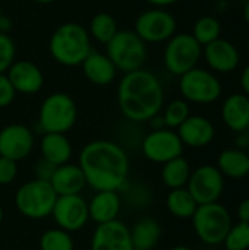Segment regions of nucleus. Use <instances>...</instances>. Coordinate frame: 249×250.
Wrapping results in <instances>:
<instances>
[{"label": "nucleus", "mask_w": 249, "mask_h": 250, "mask_svg": "<svg viewBox=\"0 0 249 250\" xmlns=\"http://www.w3.org/2000/svg\"><path fill=\"white\" fill-rule=\"evenodd\" d=\"M87 186L92 190H116L129 182L131 163L128 152L114 141L95 139L82 146L78 155Z\"/></svg>", "instance_id": "f257e3e1"}, {"label": "nucleus", "mask_w": 249, "mask_h": 250, "mask_svg": "<svg viewBox=\"0 0 249 250\" xmlns=\"http://www.w3.org/2000/svg\"><path fill=\"white\" fill-rule=\"evenodd\" d=\"M117 105L125 119L145 123L161 113L164 91L157 75L147 69L123 73L117 85Z\"/></svg>", "instance_id": "f03ea898"}, {"label": "nucleus", "mask_w": 249, "mask_h": 250, "mask_svg": "<svg viewBox=\"0 0 249 250\" xmlns=\"http://www.w3.org/2000/svg\"><path fill=\"white\" fill-rule=\"evenodd\" d=\"M92 50V40L88 29L78 22H65L59 25L48 40V53L51 59L66 67L81 66Z\"/></svg>", "instance_id": "7ed1b4c3"}, {"label": "nucleus", "mask_w": 249, "mask_h": 250, "mask_svg": "<svg viewBox=\"0 0 249 250\" xmlns=\"http://www.w3.org/2000/svg\"><path fill=\"white\" fill-rule=\"evenodd\" d=\"M78 120V105L66 92L47 95L38 110L37 126L43 133H68Z\"/></svg>", "instance_id": "20e7f679"}, {"label": "nucleus", "mask_w": 249, "mask_h": 250, "mask_svg": "<svg viewBox=\"0 0 249 250\" xmlns=\"http://www.w3.org/2000/svg\"><path fill=\"white\" fill-rule=\"evenodd\" d=\"M57 193L50 182L32 179L21 185L15 193L18 212L28 220H44L51 215Z\"/></svg>", "instance_id": "39448f33"}, {"label": "nucleus", "mask_w": 249, "mask_h": 250, "mask_svg": "<svg viewBox=\"0 0 249 250\" xmlns=\"http://www.w3.org/2000/svg\"><path fill=\"white\" fill-rule=\"evenodd\" d=\"M191 220L197 237L207 246L223 245V240L232 227L229 209L219 202L198 205Z\"/></svg>", "instance_id": "423d86ee"}, {"label": "nucleus", "mask_w": 249, "mask_h": 250, "mask_svg": "<svg viewBox=\"0 0 249 250\" xmlns=\"http://www.w3.org/2000/svg\"><path fill=\"white\" fill-rule=\"evenodd\" d=\"M106 54L122 73L142 69L148 50L147 44L135 34L134 29H119L117 34L106 44Z\"/></svg>", "instance_id": "0eeeda50"}, {"label": "nucleus", "mask_w": 249, "mask_h": 250, "mask_svg": "<svg viewBox=\"0 0 249 250\" xmlns=\"http://www.w3.org/2000/svg\"><path fill=\"white\" fill-rule=\"evenodd\" d=\"M203 57V45L188 32L175 34L166 41L163 51V63L170 75L182 76L188 70L197 67Z\"/></svg>", "instance_id": "6e6552de"}, {"label": "nucleus", "mask_w": 249, "mask_h": 250, "mask_svg": "<svg viewBox=\"0 0 249 250\" xmlns=\"http://www.w3.org/2000/svg\"><path fill=\"white\" fill-rule=\"evenodd\" d=\"M179 92L188 103L213 104L222 97L223 86L214 72L197 66L179 76Z\"/></svg>", "instance_id": "1a4fd4ad"}, {"label": "nucleus", "mask_w": 249, "mask_h": 250, "mask_svg": "<svg viewBox=\"0 0 249 250\" xmlns=\"http://www.w3.org/2000/svg\"><path fill=\"white\" fill-rule=\"evenodd\" d=\"M178 21L166 7H150L141 12L134 23L135 34L145 44L166 42L176 34Z\"/></svg>", "instance_id": "9d476101"}, {"label": "nucleus", "mask_w": 249, "mask_h": 250, "mask_svg": "<svg viewBox=\"0 0 249 250\" xmlns=\"http://www.w3.org/2000/svg\"><path fill=\"white\" fill-rule=\"evenodd\" d=\"M141 151L148 161L154 164H164L183 155V144L176 130L164 127L150 130L141 142Z\"/></svg>", "instance_id": "9b49d317"}, {"label": "nucleus", "mask_w": 249, "mask_h": 250, "mask_svg": "<svg viewBox=\"0 0 249 250\" xmlns=\"http://www.w3.org/2000/svg\"><path fill=\"white\" fill-rule=\"evenodd\" d=\"M186 189L198 205L219 202L225 190V176L217 166L204 164L192 170Z\"/></svg>", "instance_id": "f8f14e48"}, {"label": "nucleus", "mask_w": 249, "mask_h": 250, "mask_svg": "<svg viewBox=\"0 0 249 250\" xmlns=\"http://www.w3.org/2000/svg\"><path fill=\"white\" fill-rule=\"evenodd\" d=\"M50 217H53L56 226L65 231H81L90 221L88 201H85L82 195L57 196Z\"/></svg>", "instance_id": "ddd939ff"}, {"label": "nucleus", "mask_w": 249, "mask_h": 250, "mask_svg": "<svg viewBox=\"0 0 249 250\" xmlns=\"http://www.w3.org/2000/svg\"><path fill=\"white\" fill-rule=\"evenodd\" d=\"M35 146V135L22 123H10L0 129V157L16 163L31 155Z\"/></svg>", "instance_id": "4468645a"}, {"label": "nucleus", "mask_w": 249, "mask_h": 250, "mask_svg": "<svg viewBox=\"0 0 249 250\" xmlns=\"http://www.w3.org/2000/svg\"><path fill=\"white\" fill-rule=\"evenodd\" d=\"M90 250H134L129 227L120 220L97 224Z\"/></svg>", "instance_id": "2eb2a0df"}, {"label": "nucleus", "mask_w": 249, "mask_h": 250, "mask_svg": "<svg viewBox=\"0 0 249 250\" xmlns=\"http://www.w3.org/2000/svg\"><path fill=\"white\" fill-rule=\"evenodd\" d=\"M203 57L214 73H230L238 69L241 62L236 45L222 37L203 47Z\"/></svg>", "instance_id": "dca6fc26"}, {"label": "nucleus", "mask_w": 249, "mask_h": 250, "mask_svg": "<svg viewBox=\"0 0 249 250\" xmlns=\"http://www.w3.org/2000/svg\"><path fill=\"white\" fill-rule=\"evenodd\" d=\"M6 76L9 78L16 94L34 95L44 86L43 70L29 60H15L7 69Z\"/></svg>", "instance_id": "f3484780"}, {"label": "nucleus", "mask_w": 249, "mask_h": 250, "mask_svg": "<svg viewBox=\"0 0 249 250\" xmlns=\"http://www.w3.org/2000/svg\"><path fill=\"white\" fill-rule=\"evenodd\" d=\"M176 132L183 146L189 148H204L210 145L216 136V127L211 120L200 114H191Z\"/></svg>", "instance_id": "a211bd4d"}, {"label": "nucleus", "mask_w": 249, "mask_h": 250, "mask_svg": "<svg viewBox=\"0 0 249 250\" xmlns=\"http://www.w3.org/2000/svg\"><path fill=\"white\" fill-rule=\"evenodd\" d=\"M81 67L87 81L95 86H107L113 83L119 72L110 57L106 53L97 50H91V53L82 62Z\"/></svg>", "instance_id": "6ab92c4d"}, {"label": "nucleus", "mask_w": 249, "mask_h": 250, "mask_svg": "<svg viewBox=\"0 0 249 250\" xmlns=\"http://www.w3.org/2000/svg\"><path fill=\"white\" fill-rule=\"evenodd\" d=\"M122 209V196L116 190H98L88 201L90 221L95 224H104L119 220Z\"/></svg>", "instance_id": "aec40b11"}, {"label": "nucleus", "mask_w": 249, "mask_h": 250, "mask_svg": "<svg viewBox=\"0 0 249 250\" xmlns=\"http://www.w3.org/2000/svg\"><path fill=\"white\" fill-rule=\"evenodd\" d=\"M50 185L57 196L81 195L87 188V180L78 163H66L56 167L54 174L50 179Z\"/></svg>", "instance_id": "412c9836"}, {"label": "nucleus", "mask_w": 249, "mask_h": 250, "mask_svg": "<svg viewBox=\"0 0 249 250\" xmlns=\"http://www.w3.org/2000/svg\"><path fill=\"white\" fill-rule=\"evenodd\" d=\"M222 120L235 133L249 127V97L247 94H230L222 104Z\"/></svg>", "instance_id": "4be33fe9"}, {"label": "nucleus", "mask_w": 249, "mask_h": 250, "mask_svg": "<svg viewBox=\"0 0 249 250\" xmlns=\"http://www.w3.org/2000/svg\"><path fill=\"white\" fill-rule=\"evenodd\" d=\"M41 157L54 166L70 163L73 146L66 133H43L40 139Z\"/></svg>", "instance_id": "5701e85b"}, {"label": "nucleus", "mask_w": 249, "mask_h": 250, "mask_svg": "<svg viewBox=\"0 0 249 250\" xmlns=\"http://www.w3.org/2000/svg\"><path fill=\"white\" fill-rule=\"evenodd\" d=\"M129 233L134 250H153L161 239V226L157 220L144 217L129 229Z\"/></svg>", "instance_id": "b1692460"}, {"label": "nucleus", "mask_w": 249, "mask_h": 250, "mask_svg": "<svg viewBox=\"0 0 249 250\" xmlns=\"http://www.w3.org/2000/svg\"><path fill=\"white\" fill-rule=\"evenodd\" d=\"M217 168L225 177L244 179L249 174V155L245 149L227 148L217 158Z\"/></svg>", "instance_id": "393cba45"}, {"label": "nucleus", "mask_w": 249, "mask_h": 250, "mask_svg": "<svg viewBox=\"0 0 249 250\" xmlns=\"http://www.w3.org/2000/svg\"><path fill=\"white\" fill-rule=\"evenodd\" d=\"M161 171H160V177L163 185L167 189H179V188H186L189 176L192 173L191 164L189 161L181 155L176 157L164 164H161Z\"/></svg>", "instance_id": "a878e982"}, {"label": "nucleus", "mask_w": 249, "mask_h": 250, "mask_svg": "<svg viewBox=\"0 0 249 250\" xmlns=\"http://www.w3.org/2000/svg\"><path fill=\"white\" fill-rule=\"evenodd\" d=\"M167 211L179 220H191L195 209L198 208L197 201L186 188L172 189L166 198Z\"/></svg>", "instance_id": "bb28decb"}, {"label": "nucleus", "mask_w": 249, "mask_h": 250, "mask_svg": "<svg viewBox=\"0 0 249 250\" xmlns=\"http://www.w3.org/2000/svg\"><path fill=\"white\" fill-rule=\"evenodd\" d=\"M87 29L92 41H97L106 45L117 34L119 25L113 15L107 12H98L91 18Z\"/></svg>", "instance_id": "cd10ccee"}, {"label": "nucleus", "mask_w": 249, "mask_h": 250, "mask_svg": "<svg viewBox=\"0 0 249 250\" xmlns=\"http://www.w3.org/2000/svg\"><path fill=\"white\" fill-rule=\"evenodd\" d=\"M220 34H222V23L216 16L205 15V16H201L200 19H197V22L194 23L192 37L203 47L213 42L214 40L220 38Z\"/></svg>", "instance_id": "c85d7f7f"}, {"label": "nucleus", "mask_w": 249, "mask_h": 250, "mask_svg": "<svg viewBox=\"0 0 249 250\" xmlns=\"http://www.w3.org/2000/svg\"><path fill=\"white\" fill-rule=\"evenodd\" d=\"M161 116L164 119L166 127L176 130L189 116H191V108L189 103L185 101L183 98H176L163 105L161 108Z\"/></svg>", "instance_id": "c756f323"}, {"label": "nucleus", "mask_w": 249, "mask_h": 250, "mask_svg": "<svg viewBox=\"0 0 249 250\" xmlns=\"http://www.w3.org/2000/svg\"><path fill=\"white\" fill-rule=\"evenodd\" d=\"M40 250H75L72 233L59 227L44 231L40 237Z\"/></svg>", "instance_id": "7c9ffc66"}, {"label": "nucleus", "mask_w": 249, "mask_h": 250, "mask_svg": "<svg viewBox=\"0 0 249 250\" xmlns=\"http://www.w3.org/2000/svg\"><path fill=\"white\" fill-rule=\"evenodd\" d=\"M223 246L226 250H249V223L238 221L227 231Z\"/></svg>", "instance_id": "2f4dec72"}, {"label": "nucleus", "mask_w": 249, "mask_h": 250, "mask_svg": "<svg viewBox=\"0 0 249 250\" xmlns=\"http://www.w3.org/2000/svg\"><path fill=\"white\" fill-rule=\"evenodd\" d=\"M16 60V45L9 34L0 32V73H6Z\"/></svg>", "instance_id": "473e14b6"}, {"label": "nucleus", "mask_w": 249, "mask_h": 250, "mask_svg": "<svg viewBox=\"0 0 249 250\" xmlns=\"http://www.w3.org/2000/svg\"><path fill=\"white\" fill-rule=\"evenodd\" d=\"M18 177V163L0 157V186H9L12 185Z\"/></svg>", "instance_id": "72a5a7b5"}, {"label": "nucleus", "mask_w": 249, "mask_h": 250, "mask_svg": "<svg viewBox=\"0 0 249 250\" xmlns=\"http://www.w3.org/2000/svg\"><path fill=\"white\" fill-rule=\"evenodd\" d=\"M16 95L18 94L13 89L9 78L6 76V73H0V108L9 107L15 101Z\"/></svg>", "instance_id": "f704fd0d"}, {"label": "nucleus", "mask_w": 249, "mask_h": 250, "mask_svg": "<svg viewBox=\"0 0 249 250\" xmlns=\"http://www.w3.org/2000/svg\"><path fill=\"white\" fill-rule=\"evenodd\" d=\"M57 166H54L53 163L47 161L45 158H40L38 161H35L34 164V176L35 179L38 180H45V182H50L51 176L54 174V170H56Z\"/></svg>", "instance_id": "c9c22d12"}, {"label": "nucleus", "mask_w": 249, "mask_h": 250, "mask_svg": "<svg viewBox=\"0 0 249 250\" xmlns=\"http://www.w3.org/2000/svg\"><path fill=\"white\" fill-rule=\"evenodd\" d=\"M236 217H238V221L249 223V199H244L239 202L236 208Z\"/></svg>", "instance_id": "e433bc0d"}, {"label": "nucleus", "mask_w": 249, "mask_h": 250, "mask_svg": "<svg viewBox=\"0 0 249 250\" xmlns=\"http://www.w3.org/2000/svg\"><path fill=\"white\" fill-rule=\"evenodd\" d=\"M147 123L150 125L151 130H158V129H164L166 127V123H164V119H163L161 113H158L154 117H151Z\"/></svg>", "instance_id": "4c0bfd02"}, {"label": "nucleus", "mask_w": 249, "mask_h": 250, "mask_svg": "<svg viewBox=\"0 0 249 250\" xmlns=\"http://www.w3.org/2000/svg\"><path fill=\"white\" fill-rule=\"evenodd\" d=\"M241 86H242L244 94H247L249 97V63L241 73Z\"/></svg>", "instance_id": "58836bf2"}, {"label": "nucleus", "mask_w": 249, "mask_h": 250, "mask_svg": "<svg viewBox=\"0 0 249 250\" xmlns=\"http://www.w3.org/2000/svg\"><path fill=\"white\" fill-rule=\"evenodd\" d=\"M236 145H238L239 149H247V148H249V127L245 132L239 133V136L236 139Z\"/></svg>", "instance_id": "ea45409f"}, {"label": "nucleus", "mask_w": 249, "mask_h": 250, "mask_svg": "<svg viewBox=\"0 0 249 250\" xmlns=\"http://www.w3.org/2000/svg\"><path fill=\"white\" fill-rule=\"evenodd\" d=\"M145 3H148L151 7H169L175 3H178L179 0H144Z\"/></svg>", "instance_id": "a19ab883"}, {"label": "nucleus", "mask_w": 249, "mask_h": 250, "mask_svg": "<svg viewBox=\"0 0 249 250\" xmlns=\"http://www.w3.org/2000/svg\"><path fill=\"white\" fill-rule=\"evenodd\" d=\"M12 29V21L7 18V16H1L0 19V32H4V34H9Z\"/></svg>", "instance_id": "79ce46f5"}, {"label": "nucleus", "mask_w": 249, "mask_h": 250, "mask_svg": "<svg viewBox=\"0 0 249 250\" xmlns=\"http://www.w3.org/2000/svg\"><path fill=\"white\" fill-rule=\"evenodd\" d=\"M244 19H245V22L249 25V0L245 3V6H244Z\"/></svg>", "instance_id": "37998d69"}, {"label": "nucleus", "mask_w": 249, "mask_h": 250, "mask_svg": "<svg viewBox=\"0 0 249 250\" xmlns=\"http://www.w3.org/2000/svg\"><path fill=\"white\" fill-rule=\"evenodd\" d=\"M37 4H50V3H54L56 0H31Z\"/></svg>", "instance_id": "c03bdc74"}, {"label": "nucleus", "mask_w": 249, "mask_h": 250, "mask_svg": "<svg viewBox=\"0 0 249 250\" xmlns=\"http://www.w3.org/2000/svg\"><path fill=\"white\" fill-rule=\"evenodd\" d=\"M170 250H194V249H191V248H188V246H183V245H179V246L172 248Z\"/></svg>", "instance_id": "a18cd8bd"}, {"label": "nucleus", "mask_w": 249, "mask_h": 250, "mask_svg": "<svg viewBox=\"0 0 249 250\" xmlns=\"http://www.w3.org/2000/svg\"><path fill=\"white\" fill-rule=\"evenodd\" d=\"M3 217H4V212H3V208H1V205H0V224H1V221H3Z\"/></svg>", "instance_id": "49530a36"}, {"label": "nucleus", "mask_w": 249, "mask_h": 250, "mask_svg": "<svg viewBox=\"0 0 249 250\" xmlns=\"http://www.w3.org/2000/svg\"><path fill=\"white\" fill-rule=\"evenodd\" d=\"M247 50H248V54H249V37H248V40H247Z\"/></svg>", "instance_id": "de8ad7c7"}, {"label": "nucleus", "mask_w": 249, "mask_h": 250, "mask_svg": "<svg viewBox=\"0 0 249 250\" xmlns=\"http://www.w3.org/2000/svg\"><path fill=\"white\" fill-rule=\"evenodd\" d=\"M1 16H3V10H1V6H0V19H1Z\"/></svg>", "instance_id": "09e8293b"}]
</instances>
